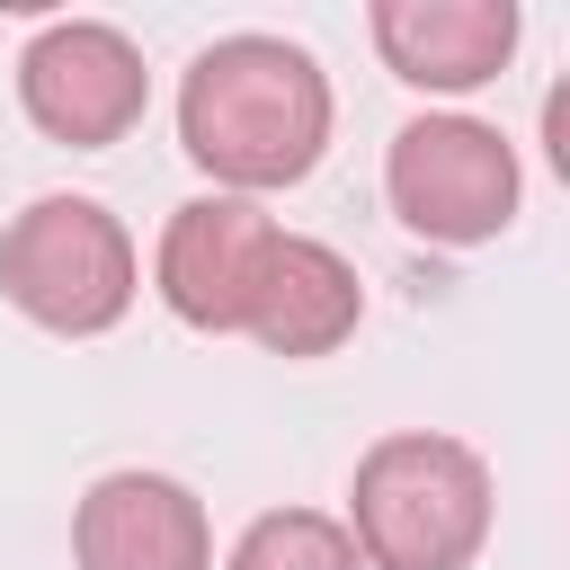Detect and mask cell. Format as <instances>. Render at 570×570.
<instances>
[{"label":"cell","instance_id":"52a82bcc","mask_svg":"<svg viewBox=\"0 0 570 570\" xmlns=\"http://www.w3.org/2000/svg\"><path fill=\"white\" fill-rule=\"evenodd\" d=\"M71 561L80 570H214L205 499L169 472H107L89 481L71 517Z\"/></svg>","mask_w":570,"mask_h":570},{"label":"cell","instance_id":"8992f818","mask_svg":"<svg viewBox=\"0 0 570 570\" xmlns=\"http://www.w3.org/2000/svg\"><path fill=\"white\" fill-rule=\"evenodd\" d=\"M267 249H276V223H267L249 196H196V205H178L169 232H160V258H151L160 303H169L187 330H240Z\"/></svg>","mask_w":570,"mask_h":570},{"label":"cell","instance_id":"7a4b0ae2","mask_svg":"<svg viewBox=\"0 0 570 570\" xmlns=\"http://www.w3.org/2000/svg\"><path fill=\"white\" fill-rule=\"evenodd\" d=\"M356 561L365 570H472L490 543V463L454 436L401 428L356 463Z\"/></svg>","mask_w":570,"mask_h":570},{"label":"cell","instance_id":"3957f363","mask_svg":"<svg viewBox=\"0 0 570 570\" xmlns=\"http://www.w3.org/2000/svg\"><path fill=\"white\" fill-rule=\"evenodd\" d=\"M142 258L134 232L98 205V196H36L9 232H0V294L62 338H98L134 312Z\"/></svg>","mask_w":570,"mask_h":570},{"label":"cell","instance_id":"ba28073f","mask_svg":"<svg viewBox=\"0 0 570 570\" xmlns=\"http://www.w3.org/2000/svg\"><path fill=\"white\" fill-rule=\"evenodd\" d=\"M374 45L410 89H481L517 53V0H374Z\"/></svg>","mask_w":570,"mask_h":570},{"label":"cell","instance_id":"277c9868","mask_svg":"<svg viewBox=\"0 0 570 570\" xmlns=\"http://www.w3.org/2000/svg\"><path fill=\"white\" fill-rule=\"evenodd\" d=\"M383 196L419 240H490L517 214V151L481 116H410L383 151Z\"/></svg>","mask_w":570,"mask_h":570},{"label":"cell","instance_id":"6da1fadb","mask_svg":"<svg viewBox=\"0 0 570 570\" xmlns=\"http://www.w3.org/2000/svg\"><path fill=\"white\" fill-rule=\"evenodd\" d=\"M178 142L232 196L294 187L321 160V142H330V80L285 36H223V45H205L187 62Z\"/></svg>","mask_w":570,"mask_h":570},{"label":"cell","instance_id":"9c48e42d","mask_svg":"<svg viewBox=\"0 0 570 570\" xmlns=\"http://www.w3.org/2000/svg\"><path fill=\"white\" fill-rule=\"evenodd\" d=\"M365 321V285L356 267L330 249V240H303V232H276L267 267H258V294H249V338L267 356H330L347 330Z\"/></svg>","mask_w":570,"mask_h":570},{"label":"cell","instance_id":"30bf717a","mask_svg":"<svg viewBox=\"0 0 570 570\" xmlns=\"http://www.w3.org/2000/svg\"><path fill=\"white\" fill-rule=\"evenodd\" d=\"M223 570H365V561H356V534L338 517H321V508H267L232 543Z\"/></svg>","mask_w":570,"mask_h":570},{"label":"cell","instance_id":"5b68a950","mask_svg":"<svg viewBox=\"0 0 570 570\" xmlns=\"http://www.w3.org/2000/svg\"><path fill=\"white\" fill-rule=\"evenodd\" d=\"M18 107L53 142H71V151H107V142H125L142 125L151 71H142V53H134L125 27H107V18H53L18 53Z\"/></svg>","mask_w":570,"mask_h":570}]
</instances>
